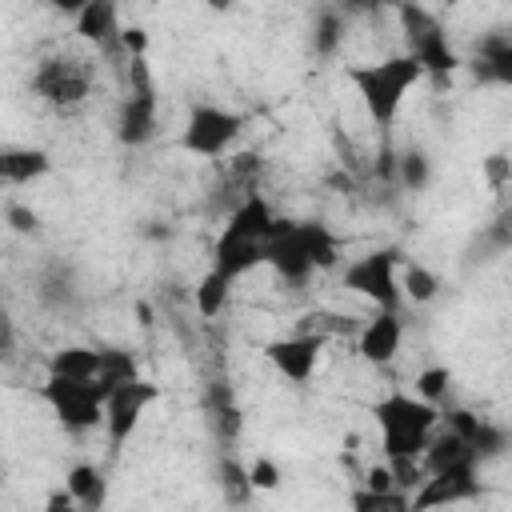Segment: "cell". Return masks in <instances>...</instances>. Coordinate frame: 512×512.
I'll return each mask as SVG.
<instances>
[{"label":"cell","instance_id":"obj_10","mask_svg":"<svg viewBox=\"0 0 512 512\" xmlns=\"http://www.w3.org/2000/svg\"><path fill=\"white\" fill-rule=\"evenodd\" d=\"M28 88H32V96L44 100L48 108H76V104H84L88 92H92V68H88V60H80V56L56 52V56H44V60L32 68Z\"/></svg>","mask_w":512,"mask_h":512},{"label":"cell","instance_id":"obj_24","mask_svg":"<svg viewBox=\"0 0 512 512\" xmlns=\"http://www.w3.org/2000/svg\"><path fill=\"white\" fill-rule=\"evenodd\" d=\"M340 44H344V12H340V8H328V12H320L316 24H312V48H316L320 56H336Z\"/></svg>","mask_w":512,"mask_h":512},{"label":"cell","instance_id":"obj_32","mask_svg":"<svg viewBox=\"0 0 512 512\" xmlns=\"http://www.w3.org/2000/svg\"><path fill=\"white\" fill-rule=\"evenodd\" d=\"M384 4H396V0H348L344 12H380Z\"/></svg>","mask_w":512,"mask_h":512},{"label":"cell","instance_id":"obj_29","mask_svg":"<svg viewBox=\"0 0 512 512\" xmlns=\"http://www.w3.org/2000/svg\"><path fill=\"white\" fill-rule=\"evenodd\" d=\"M260 168H264L260 152H236V156L228 160V176H232V180H252V176H260Z\"/></svg>","mask_w":512,"mask_h":512},{"label":"cell","instance_id":"obj_2","mask_svg":"<svg viewBox=\"0 0 512 512\" xmlns=\"http://www.w3.org/2000/svg\"><path fill=\"white\" fill-rule=\"evenodd\" d=\"M372 420L380 428L384 460L388 464H412V460L424 456V448L440 432L444 408L432 404V400H424V396H416V392L392 388L388 396H380L372 404Z\"/></svg>","mask_w":512,"mask_h":512},{"label":"cell","instance_id":"obj_27","mask_svg":"<svg viewBox=\"0 0 512 512\" xmlns=\"http://www.w3.org/2000/svg\"><path fill=\"white\" fill-rule=\"evenodd\" d=\"M248 480H252V492H272L280 488V464L272 456H256L248 464Z\"/></svg>","mask_w":512,"mask_h":512},{"label":"cell","instance_id":"obj_22","mask_svg":"<svg viewBox=\"0 0 512 512\" xmlns=\"http://www.w3.org/2000/svg\"><path fill=\"white\" fill-rule=\"evenodd\" d=\"M400 288H404V300H412V304H432L444 284H440V276H436L432 268H424V264H404Z\"/></svg>","mask_w":512,"mask_h":512},{"label":"cell","instance_id":"obj_1","mask_svg":"<svg viewBox=\"0 0 512 512\" xmlns=\"http://www.w3.org/2000/svg\"><path fill=\"white\" fill-rule=\"evenodd\" d=\"M344 76L356 88L364 116L380 132H388L400 120V108H404L408 92L420 80H428L424 64L412 52H392V56H380V60H356V64L344 68Z\"/></svg>","mask_w":512,"mask_h":512},{"label":"cell","instance_id":"obj_23","mask_svg":"<svg viewBox=\"0 0 512 512\" xmlns=\"http://www.w3.org/2000/svg\"><path fill=\"white\" fill-rule=\"evenodd\" d=\"M140 376V364H136V356L128 352V348H100V384L112 392L116 384H124V380H136Z\"/></svg>","mask_w":512,"mask_h":512},{"label":"cell","instance_id":"obj_7","mask_svg":"<svg viewBox=\"0 0 512 512\" xmlns=\"http://www.w3.org/2000/svg\"><path fill=\"white\" fill-rule=\"evenodd\" d=\"M248 116L236 112V108H224V104H212V100H196L184 116V128H180V148L200 156V160H220V156H232V148L240 144V136L248 132Z\"/></svg>","mask_w":512,"mask_h":512},{"label":"cell","instance_id":"obj_3","mask_svg":"<svg viewBox=\"0 0 512 512\" xmlns=\"http://www.w3.org/2000/svg\"><path fill=\"white\" fill-rule=\"evenodd\" d=\"M272 232H276V216H272L268 200L248 192L228 212V224H224V232H220V240L212 248V268L224 272L228 280H240L252 268H264Z\"/></svg>","mask_w":512,"mask_h":512},{"label":"cell","instance_id":"obj_28","mask_svg":"<svg viewBox=\"0 0 512 512\" xmlns=\"http://www.w3.org/2000/svg\"><path fill=\"white\" fill-rule=\"evenodd\" d=\"M4 216H8V228H12V232H24V236H28V232H36V228H40V216H36L28 204H16V200H8Z\"/></svg>","mask_w":512,"mask_h":512},{"label":"cell","instance_id":"obj_30","mask_svg":"<svg viewBox=\"0 0 512 512\" xmlns=\"http://www.w3.org/2000/svg\"><path fill=\"white\" fill-rule=\"evenodd\" d=\"M120 48H124V56H144L148 52V32L136 28V24H128L124 36H120Z\"/></svg>","mask_w":512,"mask_h":512},{"label":"cell","instance_id":"obj_4","mask_svg":"<svg viewBox=\"0 0 512 512\" xmlns=\"http://www.w3.org/2000/svg\"><path fill=\"white\" fill-rule=\"evenodd\" d=\"M336 264H340V244L324 224H316V220H276L264 268H272L284 284H308L312 272H324V268H336Z\"/></svg>","mask_w":512,"mask_h":512},{"label":"cell","instance_id":"obj_16","mask_svg":"<svg viewBox=\"0 0 512 512\" xmlns=\"http://www.w3.org/2000/svg\"><path fill=\"white\" fill-rule=\"evenodd\" d=\"M472 68H476V76H484L488 84L512 88V32H496V36H488V40L476 48Z\"/></svg>","mask_w":512,"mask_h":512},{"label":"cell","instance_id":"obj_13","mask_svg":"<svg viewBox=\"0 0 512 512\" xmlns=\"http://www.w3.org/2000/svg\"><path fill=\"white\" fill-rule=\"evenodd\" d=\"M352 344H356V356L364 364H372V368L392 364L400 356V348H404V320H400V312L396 308H376V316H368L360 324Z\"/></svg>","mask_w":512,"mask_h":512},{"label":"cell","instance_id":"obj_8","mask_svg":"<svg viewBox=\"0 0 512 512\" xmlns=\"http://www.w3.org/2000/svg\"><path fill=\"white\" fill-rule=\"evenodd\" d=\"M400 272H404V248L400 244H380V248L344 264V288L364 296L372 308H396L400 312V304H404Z\"/></svg>","mask_w":512,"mask_h":512},{"label":"cell","instance_id":"obj_17","mask_svg":"<svg viewBox=\"0 0 512 512\" xmlns=\"http://www.w3.org/2000/svg\"><path fill=\"white\" fill-rule=\"evenodd\" d=\"M48 172H52V156L44 148H4V156H0V180L8 188L32 184Z\"/></svg>","mask_w":512,"mask_h":512},{"label":"cell","instance_id":"obj_20","mask_svg":"<svg viewBox=\"0 0 512 512\" xmlns=\"http://www.w3.org/2000/svg\"><path fill=\"white\" fill-rule=\"evenodd\" d=\"M64 484H68V492L76 496V504H80V508H100V504H104L108 484H104V472H100L96 464H88V460L72 464V468H68V476H64Z\"/></svg>","mask_w":512,"mask_h":512},{"label":"cell","instance_id":"obj_33","mask_svg":"<svg viewBox=\"0 0 512 512\" xmlns=\"http://www.w3.org/2000/svg\"><path fill=\"white\" fill-rule=\"evenodd\" d=\"M204 8H208V12H232L236 0H204Z\"/></svg>","mask_w":512,"mask_h":512},{"label":"cell","instance_id":"obj_15","mask_svg":"<svg viewBox=\"0 0 512 512\" xmlns=\"http://www.w3.org/2000/svg\"><path fill=\"white\" fill-rule=\"evenodd\" d=\"M76 36L84 44H92L96 52H120V36H124V20H120V0H92L76 20Z\"/></svg>","mask_w":512,"mask_h":512},{"label":"cell","instance_id":"obj_19","mask_svg":"<svg viewBox=\"0 0 512 512\" xmlns=\"http://www.w3.org/2000/svg\"><path fill=\"white\" fill-rule=\"evenodd\" d=\"M232 284H236V280H228L224 272L208 268V272L200 276V284L192 288V304H196V312H200L204 320H216V316L228 308V300H232Z\"/></svg>","mask_w":512,"mask_h":512},{"label":"cell","instance_id":"obj_5","mask_svg":"<svg viewBox=\"0 0 512 512\" xmlns=\"http://www.w3.org/2000/svg\"><path fill=\"white\" fill-rule=\"evenodd\" d=\"M396 16H400V32H404V52H412L424 64L432 84H448L452 72L460 68V56H456L440 16H432L416 0H396Z\"/></svg>","mask_w":512,"mask_h":512},{"label":"cell","instance_id":"obj_12","mask_svg":"<svg viewBox=\"0 0 512 512\" xmlns=\"http://www.w3.org/2000/svg\"><path fill=\"white\" fill-rule=\"evenodd\" d=\"M324 336L320 332H308V328H296L288 336H276L264 344V360L288 380V384H308L316 376V364H320V352H324Z\"/></svg>","mask_w":512,"mask_h":512},{"label":"cell","instance_id":"obj_18","mask_svg":"<svg viewBox=\"0 0 512 512\" xmlns=\"http://www.w3.org/2000/svg\"><path fill=\"white\" fill-rule=\"evenodd\" d=\"M48 372L56 376H76V380H96L100 376V348L92 344H64L48 356Z\"/></svg>","mask_w":512,"mask_h":512},{"label":"cell","instance_id":"obj_6","mask_svg":"<svg viewBox=\"0 0 512 512\" xmlns=\"http://www.w3.org/2000/svg\"><path fill=\"white\" fill-rule=\"evenodd\" d=\"M124 100L116 104V140L124 148H144L156 136V116H160V96H156V80L144 56H128L124 60Z\"/></svg>","mask_w":512,"mask_h":512},{"label":"cell","instance_id":"obj_9","mask_svg":"<svg viewBox=\"0 0 512 512\" xmlns=\"http://www.w3.org/2000/svg\"><path fill=\"white\" fill-rule=\"evenodd\" d=\"M40 400L52 408V416H56L68 432L104 428L108 388H104L100 380H76V376H56V372H48V380L40 384Z\"/></svg>","mask_w":512,"mask_h":512},{"label":"cell","instance_id":"obj_31","mask_svg":"<svg viewBox=\"0 0 512 512\" xmlns=\"http://www.w3.org/2000/svg\"><path fill=\"white\" fill-rule=\"evenodd\" d=\"M44 4H48L52 12H60V16H68V20H76V16H80V12H84V8L92 4V0H44Z\"/></svg>","mask_w":512,"mask_h":512},{"label":"cell","instance_id":"obj_21","mask_svg":"<svg viewBox=\"0 0 512 512\" xmlns=\"http://www.w3.org/2000/svg\"><path fill=\"white\" fill-rule=\"evenodd\" d=\"M396 184L408 192H424L432 184V156L424 148H404L400 168H396Z\"/></svg>","mask_w":512,"mask_h":512},{"label":"cell","instance_id":"obj_11","mask_svg":"<svg viewBox=\"0 0 512 512\" xmlns=\"http://www.w3.org/2000/svg\"><path fill=\"white\" fill-rule=\"evenodd\" d=\"M156 400H160V388H156L152 380H140V376H136V380L116 384V388L108 392V404H104V432H108V444L120 448V444L140 428L148 404H156Z\"/></svg>","mask_w":512,"mask_h":512},{"label":"cell","instance_id":"obj_25","mask_svg":"<svg viewBox=\"0 0 512 512\" xmlns=\"http://www.w3.org/2000/svg\"><path fill=\"white\" fill-rule=\"evenodd\" d=\"M448 388H452V368L448 364H428V368L416 372V396H424L432 404H444Z\"/></svg>","mask_w":512,"mask_h":512},{"label":"cell","instance_id":"obj_26","mask_svg":"<svg viewBox=\"0 0 512 512\" xmlns=\"http://www.w3.org/2000/svg\"><path fill=\"white\" fill-rule=\"evenodd\" d=\"M480 176H484V184H488L492 192L508 188V184H512V156H508V152H488V156L480 160Z\"/></svg>","mask_w":512,"mask_h":512},{"label":"cell","instance_id":"obj_14","mask_svg":"<svg viewBox=\"0 0 512 512\" xmlns=\"http://www.w3.org/2000/svg\"><path fill=\"white\" fill-rule=\"evenodd\" d=\"M476 468H480V464H464V468L428 472V476L420 480V488L412 492V508H436V504H460V500H476V496H480Z\"/></svg>","mask_w":512,"mask_h":512}]
</instances>
